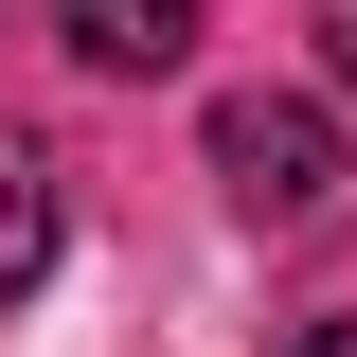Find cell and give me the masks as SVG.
Here are the masks:
<instances>
[{
	"label": "cell",
	"mask_w": 357,
	"mask_h": 357,
	"mask_svg": "<svg viewBox=\"0 0 357 357\" xmlns=\"http://www.w3.org/2000/svg\"><path fill=\"white\" fill-rule=\"evenodd\" d=\"M215 178H232V215H321V197H340V107L232 89L215 107Z\"/></svg>",
	"instance_id": "1"
},
{
	"label": "cell",
	"mask_w": 357,
	"mask_h": 357,
	"mask_svg": "<svg viewBox=\"0 0 357 357\" xmlns=\"http://www.w3.org/2000/svg\"><path fill=\"white\" fill-rule=\"evenodd\" d=\"M54 36H72L89 72H178V54H197V0H54Z\"/></svg>",
	"instance_id": "2"
},
{
	"label": "cell",
	"mask_w": 357,
	"mask_h": 357,
	"mask_svg": "<svg viewBox=\"0 0 357 357\" xmlns=\"http://www.w3.org/2000/svg\"><path fill=\"white\" fill-rule=\"evenodd\" d=\"M54 268V161H36V126H0V304Z\"/></svg>",
	"instance_id": "3"
},
{
	"label": "cell",
	"mask_w": 357,
	"mask_h": 357,
	"mask_svg": "<svg viewBox=\"0 0 357 357\" xmlns=\"http://www.w3.org/2000/svg\"><path fill=\"white\" fill-rule=\"evenodd\" d=\"M304 357H357V321H304Z\"/></svg>",
	"instance_id": "4"
}]
</instances>
